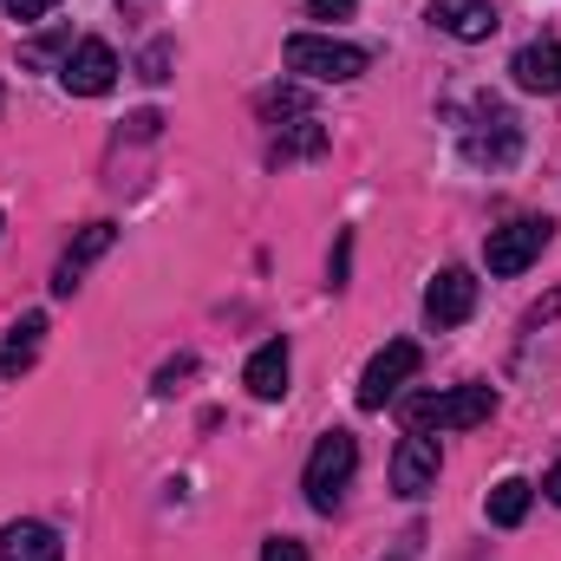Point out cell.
Returning a JSON list of instances; mask_svg holds the SVG:
<instances>
[{
    "label": "cell",
    "mask_w": 561,
    "mask_h": 561,
    "mask_svg": "<svg viewBox=\"0 0 561 561\" xmlns=\"http://www.w3.org/2000/svg\"><path fill=\"white\" fill-rule=\"evenodd\" d=\"M405 431H477V424H490L496 412V392L490 386H457V392H412L405 405Z\"/></svg>",
    "instance_id": "1"
},
{
    "label": "cell",
    "mask_w": 561,
    "mask_h": 561,
    "mask_svg": "<svg viewBox=\"0 0 561 561\" xmlns=\"http://www.w3.org/2000/svg\"><path fill=\"white\" fill-rule=\"evenodd\" d=\"M353 470H359V437H353V431H327V437L313 444V457H307V477H300L307 510L333 516L340 496H346V483H353Z\"/></svg>",
    "instance_id": "2"
},
{
    "label": "cell",
    "mask_w": 561,
    "mask_h": 561,
    "mask_svg": "<svg viewBox=\"0 0 561 561\" xmlns=\"http://www.w3.org/2000/svg\"><path fill=\"white\" fill-rule=\"evenodd\" d=\"M366 66H373V59H366V46H353V39H327V33H294V39H287V72H300V79H313V85H353Z\"/></svg>",
    "instance_id": "3"
},
{
    "label": "cell",
    "mask_w": 561,
    "mask_h": 561,
    "mask_svg": "<svg viewBox=\"0 0 561 561\" xmlns=\"http://www.w3.org/2000/svg\"><path fill=\"white\" fill-rule=\"evenodd\" d=\"M424 353L419 340H392L386 353H373V366H366V379H359V412H386L412 379H419Z\"/></svg>",
    "instance_id": "4"
},
{
    "label": "cell",
    "mask_w": 561,
    "mask_h": 561,
    "mask_svg": "<svg viewBox=\"0 0 561 561\" xmlns=\"http://www.w3.org/2000/svg\"><path fill=\"white\" fill-rule=\"evenodd\" d=\"M549 236H556V222H549V216H516V222L490 229V242H483L490 275H523V268L549 249Z\"/></svg>",
    "instance_id": "5"
},
{
    "label": "cell",
    "mask_w": 561,
    "mask_h": 561,
    "mask_svg": "<svg viewBox=\"0 0 561 561\" xmlns=\"http://www.w3.org/2000/svg\"><path fill=\"white\" fill-rule=\"evenodd\" d=\"M59 85H66L72 99H105V92L118 85V53H112L105 39H79V46L66 53V66H59Z\"/></svg>",
    "instance_id": "6"
},
{
    "label": "cell",
    "mask_w": 561,
    "mask_h": 561,
    "mask_svg": "<svg viewBox=\"0 0 561 561\" xmlns=\"http://www.w3.org/2000/svg\"><path fill=\"white\" fill-rule=\"evenodd\" d=\"M437 470H444L437 437L405 431V437H399V450H392V490H399L405 503H419V496H431V490H437Z\"/></svg>",
    "instance_id": "7"
},
{
    "label": "cell",
    "mask_w": 561,
    "mask_h": 561,
    "mask_svg": "<svg viewBox=\"0 0 561 561\" xmlns=\"http://www.w3.org/2000/svg\"><path fill=\"white\" fill-rule=\"evenodd\" d=\"M470 313H477V275L470 268H444L424 287V320L431 327H463Z\"/></svg>",
    "instance_id": "8"
},
{
    "label": "cell",
    "mask_w": 561,
    "mask_h": 561,
    "mask_svg": "<svg viewBox=\"0 0 561 561\" xmlns=\"http://www.w3.org/2000/svg\"><path fill=\"white\" fill-rule=\"evenodd\" d=\"M112 242H118V229H112V222H85V229H79V242H72V249L59 255V268H53V294H59V300H66V294H79L85 268H92Z\"/></svg>",
    "instance_id": "9"
},
{
    "label": "cell",
    "mask_w": 561,
    "mask_h": 561,
    "mask_svg": "<svg viewBox=\"0 0 561 561\" xmlns=\"http://www.w3.org/2000/svg\"><path fill=\"white\" fill-rule=\"evenodd\" d=\"M431 26H444L450 39H490L496 7L490 0H431Z\"/></svg>",
    "instance_id": "10"
},
{
    "label": "cell",
    "mask_w": 561,
    "mask_h": 561,
    "mask_svg": "<svg viewBox=\"0 0 561 561\" xmlns=\"http://www.w3.org/2000/svg\"><path fill=\"white\" fill-rule=\"evenodd\" d=\"M510 72H516L523 92H549V99H556L561 92V46L556 39H529V46L510 59Z\"/></svg>",
    "instance_id": "11"
},
{
    "label": "cell",
    "mask_w": 561,
    "mask_h": 561,
    "mask_svg": "<svg viewBox=\"0 0 561 561\" xmlns=\"http://www.w3.org/2000/svg\"><path fill=\"white\" fill-rule=\"evenodd\" d=\"M39 346H46V313H20V320L7 327V346H0V379H20V373H33Z\"/></svg>",
    "instance_id": "12"
},
{
    "label": "cell",
    "mask_w": 561,
    "mask_h": 561,
    "mask_svg": "<svg viewBox=\"0 0 561 561\" xmlns=\"http://www.w3.org/2000/svg\"><path fill=\"white\" fill-rule=\"evenodd\" d=\"M287 366H294L287 340H262L255 359H249V373H242V386H249L255 399H280V392H287Z\"/></svg>",
    "instance_id": "13"
},
{
    "label": "cell",
    "mask_w": 561,
    "mask_h": 561,
    "mask_svg": "<svg viewBox=\"0 0 561 561\" xmlns=\"http://www.w3.org/2000/svg\"><path fill=\"white\" fill-rule=\"evenodd\" d=\"M66 542L46 529V523H7L0 529V561H59Z\"/></svg>",
    "instance_id": "14"
},
{
    "label": "cell",
    "mask_w": 561,
    "mask_h": 561,
    "mask_svg": "<svg viewBox=\"0 0 561 561\" xmlns=\"http://www.w3.org/2000/svg\"><path fill=\"white\" fill-rule=\"evenodd\" d=\"M516 150H523V131H516V118H510V112H490V138H470V157H477V163H490V170L516 163Z\"/></svg>",
    "instance_id": "15"
},
{
    "label": "cell",
    "mask_w": 561,
    "mask_h": 561,
    "mask_svg": "<svg viewBox=\"0 0 561 561\" xmlns=\"http://www.w3.org/2000/svg\"><path fill=\"white\" fill-rule=\"evenodd\" d=\"M529 503H536V483H523V477H503V483L490 490V523H496V529H523Z\"/></svg>",
    "instance_id": "16"
},
{
    "label": "cell",
    "mask_w": 561,
    "mask_h": 561,
    "mask_svg": "<svg viewBox=\"0 0 561 561\" xmlns=\"http://www.w3.org/2000/svg\"><path fill=\"white\" fill-rule=\"evenodd\" d=\"M327 150V125L320 118H294V125H275V157H320Z\"/></svg>",
    "instance_id": "17"
},
{
    "label": "cell",
    "mask_w": 561,
    "mask_h": 561,
    "mask_svg": "<svg viewBox=\"0 0 561 561\" xmlns=\"http://www.w3.org/2000/svg\"><path fill=\"white\" fill-rule=\"evenodd\" d=\"M255 112H262L268 125H280V118H287V125H294V118H313V112H307V92H300V85H268V92L255 99Z\"/></svg>",
    "instance_id": "18"
},
{
    "label": "cell",
    "mask_w": 561,
    "mask_h": 561,
    "mask_svg": "<svg viewBox=\"0 0 561 561\" xmlns=\"http://www.w3.org/2000/svg\"><path fill=\"white\" fill-rule=\"evenodd\" d=\"M138 79H144V85H163V79H170V46H163V39L138 59Z\"/></svg>",
    "instance_id": "19"
},
{
    "label": "cell",
    "mask_w": 561,
    "mask_h": 561,
    "mask_svg": "<svg viewBox=\"0 0 561 561\" xmlns=\"http://www.w3.org/2000/svg\"><path fill=\"white\" fill-rule=\"evenodd\" d=\"M353 7L359 0H307V20H327L333 26V20H353Z\"/></svg>",
    "instance_id": "20"
},
{
    "label": "cell",
    "mask_w": 561,
    "mask_h": 561,
    "mask_svg": "<svg viewBox=\"0 0 561 561\" xmlns=\"http://www.w3.org/2000/svg\"><path fill=\"white\" fill-rule=\"evenodd\" d=\"M262 561H307V549L294 536H275V542H262Z\"/></svg>",
    "instance_id": "21"
},
{
    "label": "cell",
    "mask_w": 561,
    "mask_h": 561,
    "mask_svg": "<svg viewBox=\"0 0 561 561\" xmlns=\"http://www.w3.org/2000/svg\"><path fill=\"white\" fill-rule=\"evenodd\" d=\"M59 46H66V33H53V39H33V46H26V66H53V59H59Z\"/></svg>",
    "instance_id": "22"
},
{
    "label": "cell",
    "mask_w": 561,
    "mask_h": 561,
    "mask_svg": "<svg viewBox=\"0 0 561 561\" xmlns=\"http://www.w3.org/2000/svg\"><path fill=\"white\" fill-rule=\"evenodd\" d=\"M190 373H196V359H190V353H183V359H170V366L157 373V392H176V379H190Z\"/></svg>",
    "instance_id": "23"
},
{
    "label": "cell",
    "mask_w": 561,
    "mask_h": 561,
    "mask_svg": "<svg viewBox=\"0 0 561 561\" xmlns=\"http://www.w3.org/2000/svg\"><path fill=\"white\" fill-rule=\"evenodd\" d=\"M0 7H7L13 20H46V13H53L59 0H0Z\"/></svg>",
    "instance_id": "24"
},
{
    "label": "cell",
    "mask_w": 561,
    "mask_h": 561,
    "mask_svg": "<svg viewBox=\"0 0 561 561\" xmlns=\"http://www.w3.org/2000/svg\"><path fill=\"white\" fill-rule=\"evenodd\" d=\"M346 275H353V229H346L340 249H333V287H346Z\"/></svg>",
    "instance_id": "25"
},
{
    "label": "cell",
    "mask_w": 561,
    "mask_h": 561,
    "mask_svg": "<svg viewBox=\"0 0 561 561\" xmlns=\"http://www.w3.org/2000/svg\"><path fill=\"white\" fill-rule=\"evenodd\" d=\"M542 496H549V503H556V510H561V463H556V470H549V477H542Z\"/></svg>",
    "instance_id": "26"
},
{
    "label": "cell",
    "mask_w": 561,
    "mask_h": 561,
    "mask_svg": "<svg viewBox=\"0 0 561 561\" xmlns=\"http://www.w3.org/2000/svg\"><path fill=\"white\" fill-rule=\"evenodd\" d=\"M556 313H561V294H556V300H542V307L529 313V327H542V320H556Z\"/></svg>",
    "instance_id": "27"
},
{
    "label": "cell",
    "mask_w": 561,
    "mask_h": 561,
    "mask_svg": "<svg viewBox=\"0 0 561 561\" xmlns=\"http://www.w3.org/2000/svg\"><path fill=\"white\" fill-rule=\"evenodd\" d=\"M412 542H419V536H405V549H399V556H392V561H412Z\"/></svg>",
    "instance_id": "28"
},
{
    "label": "cell",
    "mask_w": 561,
    "mask_h": 561,
    "mask_svg": "<svg viewBox=\"0 0 561 561\" xmlns=\"http://www.w3.org/2000/svg\"><path fill=\"white\" fill-rule=\"evenodd\" d=\"M0 105H7V92H0Z\"/></svg>",
    "instance_id": "29"
},
{
    "label": "cell",
    "mask_w": 561,
    "mask_h": 561,
    "mask_svg": "<svg viewBox=\"0 0 561 561\" xmlns=\"http://www.w3.org/2000/svg\"><path fill=\"white\" fill-rule=\"evenodd\" d=\"M0 222H7V216H0Z\"/></svg>",
    "instance_id": "30"
}]
</instances>
